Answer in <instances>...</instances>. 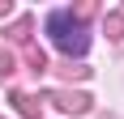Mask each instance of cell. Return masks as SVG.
I'll list each match as a JSON object with an SVG mask.
<instances>
[{
  "instance_id": "obj_1",
  "label": "cell",
  "mask_w": 124,
  "mask_h": 119,
  "mask_svg": "<svg viewBox=\"0 0 124 119\" xmlns=\"http://www.w3.org/2000/svg\"><path fill=\"white\" fill-rule=\"evenodd\" d=\"M47 30L60 51H86V30H81V21H73V13H51Z\"/></svg>"
}]
</instances>
